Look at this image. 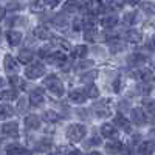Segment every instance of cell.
I'll use <instances>...</instances> for the list:
<instances>
[{
	"label": "cell",
	"instance_id": "obj_23",
	"mask_svg": "<svg viewBox=\"0 0 155 155\" xmlns=\"http://www.w3.org/2000/svg\"><path fill=\"white\" fill-rule=\"evenodd\" d=\"M126 39L129 42H132V44H137L141 41V33L137 31V30H129L127 34H126Z\"/></svg>",
	"mask_w": 155,
	"mask_h": 155
},
{
	"label": "cell",
	"instance_id": "obj_19",
	"mask_svg": "<svg viewBox=\"0 0 155 155\" xmlns=\"http://www.w3.org/2000/svg\"><path fill=\"white\" fill-rule=\"evenodd\" d=\"M106 150H107L109 153H112V155L120 153V152L123 150V144L120 143V141H110V143L106 144Z\"/></svg>",
	"mask_w": 155,
	"mask_h": 155
},
{
	"label": "cell",
	"instance_id": "obj_35",
	"mask_svg": "<svg viewBox=\"0 0 155 155\" xmlns=\"http://www.w3.org/2000/svg\"><path fill=\"white\" fill-rule=\"evenodd\" d=\"M22 150V147L19 144H9L6 147V155H19Z\"/></svg>",
	"mask_w": 155,
	"mask_h": 155
},
{
	"label": "cell",
	"instance_id": "obj_38",
	"mask_svg": "<svg viewBox=\"0 0 155 155\" xmlns=\"http://www.w3.org/2000/svg\"><path fill=\"white\" fill-rule=\"evenodd\" d=\"M140 90H141V93H143V95H147V93L150 92V82L141 84V85H140Z\"/></svg>",
	"mask_w": 155,
	"mask_h": 155
},
{
	"label": "cell",
	"instance_id": "obj_1",
	"mask_svg": "<svg viewBox=\"0 0 155 155\" xmlns=\"http://www.w3.org/2000/svg\"><path fill=\"white\" fill-rule=\"evenodd\" d=\"M44 84H45V87H47L54 96H62V95H64V85H62V82L59 81V78H58L56 74L47 76L45 79H44Z\"/></svg>",
	"mask_w": 155,
	"mask_h": 155
},
{
	"label": "cell",
	"instance_id": "obj_20",
	"mask_svg": "<svg viewBox=\"0 0 155 155\" xmlns=\"http://www.w3.org/2000/svg\"><path fill=\"white\" fill-rule=\"evenodd\" d=\"M79 8V3H78V0H67L65 5H64L62 11L65 12V14H73V12Z\"/></svg>",
	"mask_w": 155,
	"mask_h": 155
},
{
	"label": "cell",
	"instance_id": "obj_36",
	"mask_svg": "<svg viewBox=\"0 0 155 155\" xmlns=\"http://www.w3.org/2000/svg\"><path fill=\"white\" fill-rule=\"evenodd\" d=\"M123 48H124V45L120 44V41H115V42L110 44V50L113 51V53H118V51H121Z\"/></svg>",
	"mask_w": 155,
	"mask_h": 155
},
{
	"label": "cell",
	"instance_id": "obj_18",
	"mask_svg": "<svg viewBox=\"0 0 155 155\" xmlns=\"http://www.w3.org/2000/svg\"><path fill=\"white\" fill-rule=\"evenodd\" d=\"M6 39H8L9 45L16 47V45H19L20 41H22V34H20L19 31H9V33L6 34Z\"/></svg>",
	"mask_w": 155,
	"mask_h": 155
},
{
	"label": "cell",
	"instance_id": "obj_15",
	"mask_svg": "<svg viewBox=\"0 0 155 155\" xmlns=\"http://www.w3.org/2000/svg\"><path fill=\"white\" fill-rule=\"evenodd\" d=\"M25 126L28 129H39L41 127V120H39L37 115H28L25 118Z\"/></svg>",
	"mask_w": 155,
	"mask_h": 155
},
{
	"label": "cell",
	"instance_id": "obj_5",
	"mask_svg": "<svg viewBox=\"0 0 155 155\" xmlns=\"http://www.w3.org/2000/svg\"><path fill=\"white\" fill-rule=\"evenodd\" d=\"M68 96H70V101L76 102V104H82V102H85V99H87L85 92H84V90H81V88H74V90H71Z\"/></svg>",
	"mask_w": 155,
	"mask_h": 155
},
{
	"label": "cell",
	"instance_id": "obj_27",
	"mask_svg": "<svg viewBox=\"0 0 155 155\" xmlns=\"http://www.w3.org/2000/svg\"><path fill=\"white\" fill-rule=\"evenodd\" d=\"M12 115H14V110H12L11 106H8V104L0 106V118H9Z\"/></svg>",
	"mask_w": 155,
	"mask_h": 155
},
{
	"label": "cell",
	"instance_id": "obj_7",
	"mask_svg": "<svg viewBox=\"0 0 155 155\" xmlns=\"http://www.w3.org/2000/svg\"><path fill=\"white\" fill-rule=\"evenodd\" d=\"M130 118H132V121H134L135 124H138V126L146 124V116H144V113H143V110H141V109H132Z\"/></svg>",
	"mask_w": 155,
	"mask_h": 155
},
{
	"label": "cell",
	"instance_id": "obj_26",
	"mask_svg": "<svg viewBox=\"0 0 155 155\" xmlns=\"http://www.w3.org/2000/svg\"><path fill=\"white\" fill-rule=\"evenodd\" d=\"M85 95H87V98H98L99 96V90H98V87H95L93 84H87V87H85Z\"/></svg>",
	"mask_w": 155,
	"mask_h": 155
},
{
	"label": "cell",
	"instance_id": "obj_33",
	"mask_svg": "<svg viewBox=\"0 0 155 155\" xmlns=\"http://www.w3.org/2000/svg\"><path fill=\"white\" fill-rule=\"evenodd\" d=\"M138 78H140L143 82H150V81H152V73H150L149 70H140Z\"/></svg>",
	"mask_w": 155,
	"mask_h": 155
},
{
	"label": "cell",
	"instance_id": "obj_34",
	"mask_svg": "<svg viewBox=\"0 0 155 155\" xmlns=\"http://www.w3.org/2000/svg\"><path fill=\"white\" fill-rule=\"evenodd\" d=\"M141 9H143L146 14H155V5L150 2H143L141 3Z\"/></svg>",
	"mask_w": 155,
	"mask_h": 155
},
{
	"label": "cell",
	"instance_id": "obj_49",
	"mask_svg": "<svg viewBox=\"0 0 155 155\" xmlns=\"http://www.w3.org/2000/svg\"><path fill=\"white\" fill-rule=\"evenodd\" d=\"M90 155H101V153H99V152H92Z\"/></svg>",
	"mask_w": 155,
	"mask_h": 155
},
{
	"label": "cell",
	"instance_id": "obj_17",
	"mask_svg": "<svg viewBox=\"0 0 155 155\" xmlns=\"http://www.w3.org/2000/svg\"><path fill=\"white\" fill-rule=\"evenodd\" d=\"M93 109H95L98 116H109L110 115V109L107 107L106 102H96V104L93 106Z\"/></svg>",
	"mask_w": 155,
	"mask_h": 155
},
{
	"label": "cell",
	"instance_id": "obj_8",
	"mask_svg": "<svg viewBox=\"0 0 155 155\" xmlns=\"http://www.w3.org/2000/svg\"><path fill=\"white\" fill-rule=\"evenodd\" d=\"M84 8L90 12V14H98L102 6L99 3V0H85V2H84Z\"/></svg>",
	"mask_w": 155,
	"mask_h": 155
},
{
	"label": "cell",
	"instance_id": "obj_43",
	"mask_svg": "<svg viewBox=\"0 0 155 155\" xmlns=\"http://www.w3.org/2000/svg\"><path fill=\"white\" fill-rule=\"evenodd\" d=\"M44 3L48 5V6H51V8H54L58 3H61V0H44Z\"/></svg>",
	"mask_w": 155,
	"mask_h": 155
},
{
	"label": "cell",
	"instance_id": "obj_39",
	"mask_svg": "<svg viewBox=\"0 0 155 155\" xmlns=\"http://www.w3.org/2000/svg\"><path fill=\"white\" fill-rule=\"evenodd\" d=\"M124 22H126V23H134V22H137L135 12H129V14H126V17H124Z\"/></svg>",
	"mask_w": 155,
	"mask_h": 155
},
{
	"label": "cell",
	"instance_id": "obj_4",
	"mask_svg": "<svg viewBox=\"0 0 155 155\" xmlns=\"http://www.w3.org/2000/svg\"><path fill=\"white\" fill-rule=\"evenodd\" d=\"M47 61L50 64H53V65H56V67H62L64 64L67 62V56L64 54V53H61V51H56V53H51L47 58Z\"/></svg>",
	"mask_w": 155,
	"mask_h": 155
},
{
	"label": "cell",
	"instance_id": "obj_30",
	"mask_svg": "<svg viewBox=\"0 0 155 155\" xmlns=\"http://www.w3.org/2000/svg\"><path fill=\"white\" fill-rule=\"evenodd\" d=\"M9 82H11V85L14 87L16 90H20V88H23V87H25L23 79H20L19 76H12V78H9Z\"/></svg>",
	"mask_w": 155,
	"mask_h": 155
},
{
	"label": "cell",
	"instance_id": "obj_25",
	"mask_svg": "<svg viewBox=\"0 0 155 155\" xmlns=\"http://www.w3.org/2000/svg\"><path fill=\"white\" fill-rule=\"evenodd\" d=\"M96 37H98V31H96V28L88 27V28L85 30V33H84V39H85V41H88V42H95V41H96Z\"/></svg>",
	"mask_w": 155,
	"mask_h": 155
},
{
	"label": "cell",
	"instance_id": "obj_28",
	"mask_svg": "<svg viewBox=\"0 0 155 155\" xmlns=\"http://www.w3.org/2000/svg\"><path fill=\"white\" fill-rule=\"evenodd\" d=\"M19 61H20L22 64L31 62V61H33V53H31L30 50H22L20 53H19Z\"/></svg>",
	"mask_w": 155,
	"mask_h": 155
},
{
	"label": "cell",
	"instance_id": "obj_50",
	"mask_svg": "<svg viewBox=\"0 0 155 155\" xmlns=\"http://www.w3.org/2000/svg\"><path fill=\"white\" fill-rule=\"evenodd\" d=\"M3 85V79H2V78H0V87H2Z\"/></svg>",
	"mask_w": 155,
	"mask_h": 155
},
{
	"label": "cell",
	"instance_id": "obj_3",
	"mask_svg": "<svg viewBox=\"0 0 155 155\" xmlns=\"http://www.w3.org/2000/svg\"><path fill=\"white\" fill-rule=\"evenodd\" d=\"M45 74V67L42 64H31L25 68V76L28 78V79H37V78H41Z\"/></svg>",
	"mask_w": 155,
	"mask_h": 155
},
{
	"label": "cell",
	"instance_id": "obj_45",
	"mask_svg": "<svg viewBox=\"0 0 155 155\" xmlns=\"http://www.w3.org/2000/svg\"><path fill=\"white\" fill-rule=\"evenodd\" d=\"M5 17V8L3 6H0V20H2Z\"/></svg>",
	"mask_w": 155,
	"mask_h": 155
},
{
	"label": "cell",
	"instance_id": "obj_16",
	"mask_svg": "<svg viewBox=\"0 0 155 155\" xmlns=\"http://www.w3.org/2000/svg\"><path fill=\"white\" fill-rule=\"evenodd\" d=\"M155 149V143L153 141H143V143L140 144V153L141 155H150Z\"/></svg>",
	"mask_w": 155,
	"mask_h": 155
},
{
	"label": "cell",
	"instance_id": "obj_6",
	"mask_svg": "<svg viewBox=\"0 0 155 155\" xmlns=\"http://www.w3.org/2000/svg\"><path fill=\"white\" fill-rule=\"evenodd\" d=\"M2 130H3V134L8 135V137H17V135H19V126H17L16 121L6 123V124H3Z\"/></svg>",
	"mask_w": 155,
	"mask_h": 155
},
{
	"label": "cell",
	"instance_id": "obj_47",
	"mask_svg": "<svg viewBox=\"0 0 155 155\" xmlns=\"http://www.w3.org/2000/svg\"><path fill=\"white\" fill-rule=\"evenodd\" d=\"M19 155H31V152H30V150H23V149H22Z\"/></svg>",
	"mask_w": 155,
	"mask_h": 155
},
{
	"label": "cell",
	"instance_id": "obj_29",
	"mask_svg": "<svg viewBox=\"0 0 155 155\" xmlns=\"http://www.w3.org/2000/svg\"><path fill=\"white\" fill-rule=\"evenodd\" d=\"M96 76H98V71H96V70L87 71V73H84V74H82L81 81H82V82H87V84H90V82H93V81H95V78H96Z\"/></svg>",
	"mask_w": 155,
	"mask_h": 155
},
{
	"label": "cell",
	"instance_id": "obj_37",
	"mask_svg": "<svg viewBox=\"0 0 155 155\" xmlns=\"http://www.w3.org/2000/svg\"><path fill=\"white\" fill-rule=\"evenodd\" d=\"M121 84H123V79H121V78L118 76V78H116V79L113 81V90H115L116 93H118V92H121Z\"/></svg>",
	"mask_w": 155,
	"mask_h": 155
},
{
	"label": "cell",
	"instance_id": "obj_31",
	"mask_svg": "<svg viewBox=\"0 0 155 155\" xmlns=\"http://www.w3.org/2000/svg\"><path fill=\"white\" fill-rule=\"evenodd\" d=\"M87 53H88V48H87L85 45H78V47L74 48V56H76V58H85Z\"/></svg>",
	"mask_w": 155,
	"mask_h": 155
},
{
	"label": "cell",
	"instance_id": "obj_46",
	"mask_svg": "<svg viewBox=\"0 0 155 155\" xmlns=\"http://www.w3.org/2000/svg\"><path fill=\"white\" fill-rule=\"evenodd\" d=\"M127 3L129 5H137V3H140V0H127Z\"/></svg>",
	"mask_w": 155,
	"mask_h": 155
},
{
	"label": "cell",
	"instance_id": "obj_32",
	"mask_svg": "<svg viewBox=\"0 0 155 155\" xmlns=\"http://www.w3.org/2000/svg\"><path fill=\"white\" fill-rule=\"evenodd\" d=\"M144 110H146L150 116H155V101L146 99V101H144Z\"/></svg>",
	"mask_w": 155,
	"mask_h": 155
},
{
	"label": "cell",
	"instance_id": "obj_9",
	"mask_svg": "<svg viewBox=\"0 0 155 155\" xmlns=\"http://www.w3.org/2000/svg\"><path fill=\"white\" fill-rule=\"evenodd\" d=\"M5 70H6V73H9V74L16 73V71L19 70V65H17L16 59L12 58V56H9V54L5 56Z\"/></svg>",
	"mask_w": 155,
	"mask_h": 155
},
{
	"label": "cell",
	"instance_id": "obj_24",
	"mask_svg": "<svg viewBox=\"0 0 155 155\" xmlns=\"http://www.w3.org/2000/svg\"><path fill=\"white\" fill-rule=\"evenodd\" d=\"M44 121H47V123H58L59 120H61V116L56 113V112H53V110H47L45 113H44Z\"/></svg>",
	"mask_w": 155,
	"mask_h": 155
},
{
	"label": "cell",
	"instance_id": "obj_40",
	"mask_svg": "<svg viewBox=\"0 0 155 155\" xmlns=\"http://www.w3.org/2000/svg\"><path fill=\"white\" fill-rule=\"evenodd\" d=\"M73 30H74V31H81V30H82V19H74V22H73Z\"/></svg>",
	"mask_w": 155,
	"mask_h": 155
},
{
	"label": "cell",
	"instance_id": "obj_22",
	"mask_svg": "<svg viewBox=\"0 0 155 155\" xmlns=\"http://www.w3.org/2000/svg\"><path fill=\"white\" fill-rule=\"evenodd\" d=\"M34 36L41 41H47V39H50V31L45 27H37L34 28Z\"/></svg>",
	"mask_w": 155,
	"mask_h": 155
},
{
	"label": "cell",
	"instance_id": "obj_51",
	"mask_svg": "<svg viewBox=\"0 0 155 155\" xmlns=\"http://www.w3.org/2000/svg\"><path fill=\"white\" fill-rule=\"evenodd\" d=\"M152 65H153V70H155V62H153V64H152Z\"/></svg>",
	"mask_w": 155,
	"mask_h": 155
},
{
	"label": "cell",
	"instance_id": "obj_41",
	"mask_svg": "<svg viewBox=\"0 0 155 155\" xmlns=\"http://www.w3.org/2000/svg\"><path fill=\"white\" fill-rule=\"evenodd\" d=\"M50 146H51V143H50L48 140H45V141H42V143H39L37 149H39V150H47V149H48Z\"/></svg>",
	"mask_w": 155,
	"mask_h": 155
},
{
	"label": "cell",
	"instance_id": "obj_12",
	"mask_svg": "<svg viewBox=\"0 0 155 155\" xmlns=\"http://www.w3.org/2000/svg\"><path fill=\"white\" fill-rule=\"evenodd\" d=\"M113 123H115V126L121 127L123 130H126V132H130V123H129V121H127V118H124V116H123L121 113H118V115L115 116Z\"/></svg>",
	"mask_w": 155,
	"mask_h": 155
},
{
	"label": "cell",
	"instance_id": "obj_11",
	"mask_svg": "<svg viewBox=\"0 0 155 155\" xmlns=\"http://www.w3.org/2000/svg\"><path fill=\"white\" fill-rule=\"evenodd\" d=\"M127 62H129V65H141V64H144L146 62V56L144 54H141V53H132L130 56L127 58Z\"/></svg>",
	"mask_w": 155,
	"mask_h": 155
},
{
	"label": "cell",
	"instance_id": "obj_44",
	"mask_svg": "<svg viewBox=\"0 0 155 155\" xmlns=\"http://www.w3.org/2000/svg\"><path fill=\"white\" fill-rule=\"evenodd\" d=\"M88 65H93V62L90 61V62H82L81 65H79V68H85V67H88Z\"/></svg>",
	"mask_w": 155,
	"mask_h": 155
},
{
	"label": "cell",
	"instance_id": "obj_14",
	"mask_svg": "<svg viewBox=\"0 0 155 155\" xmlns=\"http://www.w3.org/2000/svg\"><path fill=\"white\" fill-rule=\"evenodd\" d=\"M116 23H118V17H116L115 14H112V16H104V17L101 19V27H102V28H113Z\"/></svg>",
	"mask_w": 155,
	"mask_h": 155
},
{
	"label": "cell",
	"instance_id": "obj_10",
	"mask_svg": "<svg viewBox=\"0 0 155 155\" xmlns=\"http://www.w3.org/2000/svg\"><path fill=\"white\" fill-rule=\"evenodd\" d=\"M30 102H31V106H41L44 102V93L41 88H36L30 93Z\"/></svg>",
	"mask_w": 155,
	"mask_h": 155
},
{
	"label": "cell",
	"instance_id": "obj_21",
	"mask_svg": "<svg viewBox=\"0 0 155 155\" xmlns=\"http://www.w3.org/2000/svg\"><path fill=\"white\" fill-rule=\"evenodd\" d=\"M17 98V90L12 88V90H3L0 92V101H12Z\"/></svg>",
	"mask_w": 155,
	"mask_h": 155
},
{
	"label": "cell",
	"instance_id": "obj_48",
	"mask_svg": "<svg viewBox=\"0 0 155 155\" xmlns=\"http://www.w3.org/2000/svg\"><path fill=\"white\" fill-rule=\"evenodd\" d=\"M68 155H81V152H79V150H73V152H70Z\"/></svg>",
	"mask_w": 155,
	"mask_h": 155
},
{
	"label": "cell",
	"instance_id": "obj_42",
	"mask_svg": "<svg viewBox=\"0 0 155 155\" xmlns=\"http://www.w3.org/2000/svg\"><path fill=\"white\" fill-rule=\"evenodd\" d=\"M27 106H28V102H27V99H20V101H19V110H20V112H23V110H27Z\"/></svg>",
	"mask_w": 155,
	"mask_h": 155
},
{
	"label": "cell",
	"instance_id": "obj_2",
	"mask_svg": "<svg viewBox=\"0 0 155 155\" xmlns=\"http://www.w3.org/2000/svg\"><path fill=\"white\" fill-rule=\"evenodd\" d=\"M87 134V129L82 126V124H71L68 129H67V137L70 141L76 143V141H81Z\"/></svg>",
	"mask_w": 155,
	"mask_h": 155
},
{
	"label": "cell",
	"instance_id": "obj_13",
	"mask_svg": "<svg viewBox=\"0 0 155 155\" xmlns=\"http://www.w3.org/2000/svg\"><path fill=\"white\" fill-rule=\"evenodd\" d=\"M101 135L106 137V138H115V137H116V129H115V126H113V124H109V123L102 124V126H101Z\"/></svg>",
	"mask_w": 155,
	"mask_h": 155
}]
</instances>
